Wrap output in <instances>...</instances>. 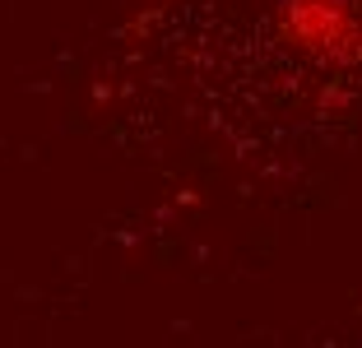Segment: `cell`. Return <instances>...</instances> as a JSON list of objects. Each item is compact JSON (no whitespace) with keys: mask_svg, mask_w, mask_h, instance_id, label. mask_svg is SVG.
<instances>
[{"mask_svg":"<svg viewBox=\"0 0 362 348\" xmlns=\"http://www.w3.org/2000/svg\"><path fill=\"white\" fill-rule=\"evenodd\" d=\"M279 33L316 65L362 61V0H284Z\"/></svg>","mask_w":362,"mask_h":348,"instance_id":"obj_1","label":"cell"}]
</instances>
